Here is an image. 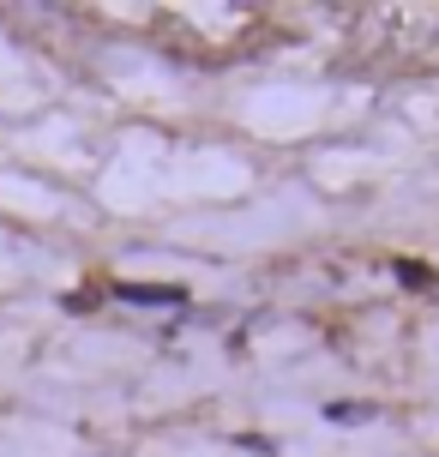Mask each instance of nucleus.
<instances>
[{"label":"nucleus","instance_id":"obj_1","mask_svg":"<svg viewBox=\"0 0 439 457\" xmlns=\"http://www.w3.org/2000/svg\"><path fill=\"white\" fill-rule=\"evenodd\" d=\"M115 301L120 307H181L186 289H175V283H115Z\"/></svg>","mask_w":439,"mask_h":457},{"label":"nucleus","instance_id":"obj_2","mask_svg":"<svg viewBox=\"0 0 439 457\" xmlns=\"http://www.w3.org/2000/svg\"><path fill=\"white\" fill-rule=\"evenodd\" d=\"M373 415H379V410H373V403H355V397H349V403H344V397L325 403V421H337V428H368Z\"/></svg>","mask_w":439,"mask_h":457},{"label":"nucleus","instance_id":"obj_3","mask_svg":"<svg viewBox=\"0 0 439 457\" xmlns=\"http://www.w3.org/2000/svg\"><path fill=\"white\" fill-rule=\"evenodd\" d=\"M392 271H397L403 289H434V265H421V259H397Z\"/></svg>","mask_w":439,"mask_h":457}]
</instances>
